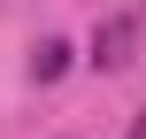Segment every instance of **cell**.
I'll use <instances>...</instances> for the list:
<instances>
[{"instance_id": "7a4b0ae2", "label": "cell", "mask_w": 146, "mask_h": 139, "mask_svg": "<svg viewBox=\"0 0 146 139\" xmlns=\"http://www.w3.org/2000/svg\"><path fill=\"white\" fill-rule=\"evenodd\" d=\"M62 70H69V46H62V39H38V54H31V77H38V85H54Z\"/></svg>"}, {"instance_id": "6da1fadb", "label": "cell", "mask_w": 146, "mask_h": 139, "mask_svg": "<svg viewBox=\"0 0 146 139\" xmlns=\"http://www.w3.org/2000/svg\"><path fill=\"white\" fill-rule=\"evenodd\" d=\"M131 54H139V15H100V31H92V54H85V62H92V70H123Z\"/></svg>"}, {"instance_id": "3957f363", "label": "cell", "mask_w": 146, "mask_h": 139, "mask_svg": "<svg viewBox=\"0 0 146 139\" xmlns=\"http://www.w3.org/2000/svg\"><path fill=\"white\" fill-rule=\"evenodd\" d=\"M131 139H146V108H139V116H131Z\"/></svg>"}]
</instances>
